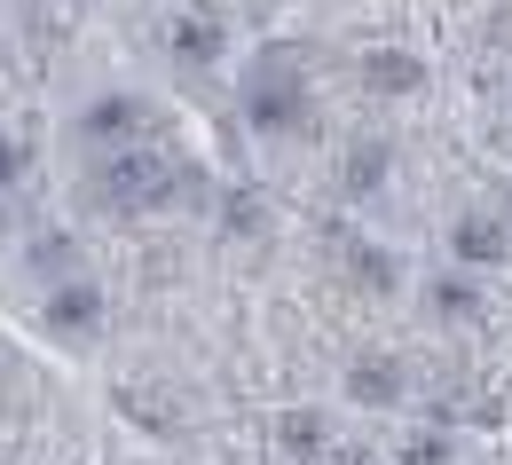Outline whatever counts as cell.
<instances>
[{"instance_id": "cell-1", "label": "cell", "mask_w": 512, "mask_h": 465, "mask_svg": "<svg viewBox=\"0 0 512 465\" xmlns=\"http://www.w3.org/2000/svg\"><path fill=\"white\" fill-rule=\"evenodd\" d=\"M87 198L103 213H166V205H197L205 182H197V166L166 158V150H119V158L95 166Z\"/></svg>"}, {"instance_id": "cell-2", "label": "cell", "mask_w": 512, "mask_h": 465, "mask_svg": "<svg viewBox=\"0 0 512 465\" xmlns=\"http://www.w3.org/2000/svg\"><path fill=\"white\" fill-rule=\"evenodd\" d=\"M245 119H253V134H300L308 127V87H300L292 56H260L253 64V79H245Z\"/></svg>"}, {"instance_id": "cell-3", "label": "cell", "mask_w": 512, "mask_h": 465, "mask_svg": "<svg viewBox=\"0 0 512 465\" xmlns=\"http://www.w3.org/2000/svg\"><path fill=\"white\" fill-rule=\"evenodd\" d=\"M331 261L347 268V276H355V284H363L371 300L402 292V261H394L386 245H371V237H355V229H339V237H331Z\"/></svg>"}, {"instance_id": "cell-4", "label": "cell", "mask_w": 512, "mask_h": 465, "mask_svg": "<svg viewBox=\"0 0 512 465\" xmlns=\"http://www.w3.org/2000/svg\"><path fill=\"white\" fill-rule=\"evenodd\" d=\"M40 324H48L56 339H71V347L95 339V332H103V292H95V284H56L48 308H40Z\"/></svg>"}, {"instance_id": "cell-5", "label": "cell", "mask_w": 512, "mask_h": 465, "mask_svg": "<svg viewBox=\"0 0 512 465\" xmlns=\"http://www.w3.org/2000/svg\"><path fill=\"white\" fill-rule=\"evenodd\" d=\"M363 87H371V95H418V87H426V64L402 56V48H371V56H363Z\"/></svg>"}, {"instance_id": "cell-6", "label": "cell", "mask_w": 512, "mask_h": 465, "mask_svg": "<svg viewBox=\"0 0 512 465\" xmlns=\"http://www.w3.org/2000/svg\"><path fill=\"white\" fill-rule=\"evenodd\" d=\"M347 395L363 402V410H394V402H402V363H386V355H363V363L347 371Z\"/></svg>"}, {"instance_id": "cell-7", "label": "cell", "mask_w": 512, "mask_h": 465, "mask_svg": "<svg viewBox=\"0 0 512 465\" xmlns=\"http://www.w3.org/2000/svg\"><path fill=\"white\" fill-rule=\"evenodd\" d=\"M386 166H394V142H386V134H363V142L347 150V198H379Z\"/></svg>"}, {"instance_id": "cell-8", "label": "cell", "mask_w": 512, "mask_h": 465, "mask_svg": "<svg viewBox=\"0 0 512 465\" xmlns=\"http://www.w3.org/2000/svg\"><path fill=\"white\" fill-rule=\"evenodd\" d=\"M449 253H457V261H505L512 237H505V221H489V213H465V221L449 229Z\"/></svg>"}, {"instance_id": "cell-9", "label": "cell", "mask_w": 512, "mask_h": 465, "mask_svg": "<svg viewBox=\"0 0 512 465\" xmlns=\"http://www.w3.org/2000/svg\"><path fill=\"white\" fill-rule=\"evenodd\" d=\"M221 48H229V32H221V16H182V24H174V56H182L190 71L221 64Z\"/></svg>"}, {"instance_id": "cell-10", "label": "cell", "mask_w": 512, "mask_h": 465, "mask_svg": "<svg viewBox=\"0 0 512 465\" xmlns=\"http://www.w3.org/2000/svg\"><path fill=\"white\" fill-rule=\"evenodd\" d=\"M79 134H87V142H127V134H142V103H134V95H103V103L79 119Z\"/></svg>"}, {"instance_id": "cell-11", "label": "cell", "mask_w": 512, "mask_h": 465, "mask_svg": "<svg viewBox=\"0 0 512 465\" xmlns=\"http://www.w3.org/2000/svg\"><path fill=\"white\" fill-rule=\"evenodd\" d=\"M426 308H434L442 324H473V316H481V292H473L465 276H434V284H426Z\"/></svg>"}, {"instance_id": "cell-12", "label": "cell", "mask_w": 512, "mask_h": 465, "mask_svg": "<svg viewBox=\"0 0 512 465\" xmlns=\"http://www.w3.org/2000/svg\"><path fill=\"white\" fill-rule=\"evenodd\" d=\"M276 442H284L292 458H323V418L316 410H284V418H276Z\"/></svg>"}, {"instance_id": "cell-13", "label": "cell", "mask_w": 512, "mask_h": 465, "mask_svg": "<svg viewBox=\"0 0 512 465\" xmlns=\"http://www.w3.org/2000/svg\"><path fill=\"white\" fill-rule=\"evenodd\" d=\"M32 174V142H16V134H0V190H16Z\"/></svg>"}, {"instance_id": "cell-14", "label": "cell", "mask_w": 512, "mask_h": 465, "mask_svg": "<svg viewBox=\"0 0 512 465\" xmlns=\"http://www.w3.org/2000/svg\"><path fill=\"white\" fill-rule=\"evenodd\" d=\"M32 268H40V276H56V268H71V237H64V229H48V237L32 245Z\"/></svg>"}, {"instance_id": "cell-15", "label": "cell", "mask_w": 512, "mask_h": 465, "mask_svg": "<svg viewBox=\"0 0 512 465\" xmlns=\"http://www.w3.org/2000/svg\"><path fill=\"white\" fill-rule=\"evenodd\" d=\"M229 229H237V237H253V229H260V205L245 198V190H237V198H229Z\"/></svg>"}, {"instance_id": "cell-16", "label": "cell", "mask_w": 512, "mask_h": 465, "mask_svg": "<svg viewBox=\"0 0 512 465\" xmlns=\"http://www.w3.org/2000/svg\"><path fill=\"white\" fill-rule=\"evenodd\" d=\"M316 465H363V458H355V450H323Z\"/></svg>"}]
</instances>
